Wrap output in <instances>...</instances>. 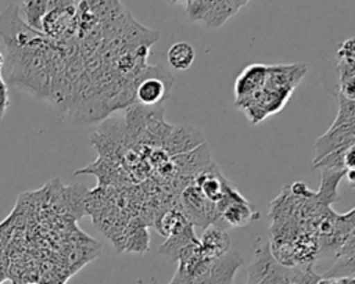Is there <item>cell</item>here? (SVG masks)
I'll list each match as a JSON object with an SVG mask.
<instances>
[{"mask_svg":"<svg viewBox=\"0 0 355 284\" xmlns=\"http://www.w3.org/2000/svg\"><path fill=\"white\" fill-rule=\"evenodd\" d=\"M312 265L304 266H284L279 263L272 252L269 242L257 244L254 259L248 266L250 284H291L302 280Z\"/></svg>","mask_w":355,"mask_h":284,"instance_id":"1","label":"cell"},{"mask_svg":"<svg viewBox=\"0 0 355 284\" xmlns=\"http://www.w3.org/2000/svg\"><path fill=\"white\" fill-rule=\"evenodd\" d=\"M218 219L215 226L225 229L226 226L243 227L259 218L251 202H248L230 183L226 187L222 198L215 202Z\"/></svg>","mask_w":355,"mask_h":284,"instance_id":"2","label":"cell"},{"mask_svg":"<svg viewBox=\"0 0 355 284\" xmlns=\"http://www.w3.org/2000/svg\"><path fill=\"white\" fill-rule=\"evenodd\" d=\"M135 101L143 107L159 105L168 98L173 76L159 65L146 66L137 78H135Z\"/></svg>","mask_w":355,"mask_h":284,"instance_id":"3","label":"cell"},{"mask_svg":"<svg viewBox=\"0 0 355 284\" xmlns=\"http://www.w3.org/2000/svg\"><path fill=\"white\" fill-rule=\"evenodd\" d=\"M44 35L29 28L18 14V3H10L0 12V42L6 51L24 48L37 42Z\"/></svg>","mask_w":355,"mask_h":284,"instance_id":"4","label":"cell"},{"mask_svg":"<svg viewBox=\"0 0 355 284\" xmlns=\"http://www.w3.org/2000/svg\"><path fill=\"white\" fill-rule=\"evenodd\" d=\"M76 1H49V11L42 21V33L51 40L67 39L78 28Z\"/></svg>","mask_w":355,"mask_h":284,"instance_id":"5","label":"cell"},{"mask_svg":"<svg viewBox=\"0 0 355 284\" xmlns=\"http://www.w3.org/2000/svg\"><path fill=\"white\" fill-rule=\"evenodd\" d=\"M179 206L193 227L205 229L209 224H215L218 219L215 204L205 198L193 181L182 190Z\"/></svg>","mask_w":355,"mask_h":284,"instance_id":"6","label":"cell"},{"mask_svg":"<svg viewBox=\"0 0 355 284\" xmlns=\"http://www.w3.org/2000/svg\"><path fill=\"white\" fill-rule=\"evenodd\" d=\"M204 143L205 140L202 137V133L194 126L172 125L168 136L165 137L161 145V150L168 157H175V155L189 152Z\"/></svg>","mask_w":355,"mask_h":284,"instance_id":"7","label":"cell"},{"mask_svg":"<svg viewBox=\"0 0 355 284\" xmlns=\"http://www.w3.org/2000/svg\"><path fill=\"white\" fill-rule=\"evenodd\" d=\"M306 73V66L304 64H290V65H269L266 66V80L265 90L270 91H291L301 82Z\"/></svg>","mask_w":355,"mask_h":284,"instance_id":"8","label":"cell"},{"mask_svg":"<svg viewBox=\"0 0 355 284\" xmlns=\"http://www.w3.org/2000/svg\"><path fill=\"white\" fill-rule=\"evenodd\" d=\"M355 125H341L337 127H329V130L322 134L315 141V158L312 161L318 162L327 154L337 151L344 147L355 144Z\"/></svg>","mask_w":355,"mask_h":284,"instance_id":"9","label":"cell"},{"mask_svg":"<svg viewBox=\"0 0 355 284\" xmlns=\"http://www.w3.org/2000/svg\"><path fill=\"white\" fill-rule=\"evenodd\" d=\"M169 162L175 175L194 179V176L200 170L207 168L212 162V159H211L209 148L207 143H204L189 152L169 157Z\"/></svg>","mask_w":355,"mask_h":284,"instance_id":"10","label":"cell"},{"mask_svg":"<svg viewBox=\"0 0 355 284\" xmlns=\"http://www.w3.org/2000/svg\"><path fill=\"white\" fill-rule=\"evenodd\" d=\"M337 73H338V96L354 100V39L345 40L337 53Z\"/></svg>","mask_w":355,"mask_h":284,"instance_id":"11","label":"cell"},{"mask_svg":"<svg viewBox=\"0 0 355 284\" xmlns=\"http://www.w3.org/2000/svg\"><path fill=\"white\" fill-rule=\"evenodd\" d=\"M243 263V258L234 249H229L225 255L211 259L205 284H233L234 276Z\"/></svg>","mask_w":355,"mask_h":284,"instance_id":"12","label":"cell"},{"mask_svg":"<svg viewBox=\"0 0 355 284\" xmlns=\"http://www.w3.org/2000/svg\"><path fill=\"white\" fill-rule=\"evenodd\" d=\"M193 183L200 188L205 198L215 204L222 198L230 181L220 173L216 163L211 162L207 168H204L194 176Z\"/></svg>","mask_w":355,"mask_h":284,"instance_id":"13","label":"cell"},{"mask_svg":"<svg viewBox=\"0 0 355 284\" xmlns=\"http://www.w3.org/2000/svg\"><path fill=\"white\" fill-rule=\"evenodd\" d=\"M266 80V65L250 64L237 76L234 83L236 103L252 96L254 93L263 89Z\"/></svg>","mask_w":355,"mask_h":284,"instance_id":"14","label":"cell"},{"mask_svg":"<svg viewBox=\"0 0 355 284\" xmlns=\"http://www.w3.org/2000/svg\"><path fill=\"white\" fill-rule=\"evenodd\" d=\"M201 254L207 259H215L225 255L230 249V237L226 229L209 224L204 229L198 238Z\"/></svg>","mask_w":355,"mask_h":284,"instance_id":"15","label":"cell"},{"mask_svg":"<svg viewBox=\"0 0 355 284\" xmlns=\"http://www.w3.org/2000/svg\"><path fill=\"white\" fill-rule=\"evenodd\" d=\"M354 234L338 248L337 254L334 255L336 260L333 266L323 273L320 277L322 278H347V277H354L355 272V240Z\"/></svg>","mask_w":355,"mask_h":284,"instance_id":"16","label":"cell"},{"mask_svg":"<svg viewBox=\"0 0 355 284\" xmlns=\"http://www.w3.org/2000/svg\"><path fill=\"white\" fill-rule=\"evenodd\" d=\"M197 244L198 237L194 233V227L191 224H187L182 231L168 237L166 241L161 244L159 252L168 256L171 260L178 262L186 251H189L191 247Z\"/></svg>","mask_w":355,"mask_h":284,"instance_id":"17","label":"cell"},{"mask_svg":"<svg viewBox=\"0 0 355 284\" xmlns=\"http://www.w3.org/2000/svg\"><path fill=\"white\" fill-rule=\"evenodd\" d=\"M248 3L250 1L243 0H211L208 11L201 22L209 28H218Z\"/></svg>","mask_w":355,"mask_h":284,"instance_id":"18","label":"cell"},{"mask_svg":"<svg viewBox=\"0 0 355 284\" xmlns=\"http://www.w3.org/2000/svg\"><path fill=\"white\" fill-rule=\"evenodd\" d=\"M154 223H155L157 231L166 238L182 231L187 224H190L184 213L182 212L179 204L166 206L162 213L157 215Z\"/></svg>","mask_w":355,"mask_h":284,"instance_id":"19","label":"cell"},{"mask_svg":"<svg viewBox=\"0 0 355 284\" xmlns=\"http://www.w3.org/2000/svg\"><path fill=\"white\" fill-rule=\"evenodd\" d=\"M354 145L340 148L337 151H333L319 159L318 162H313L312 166L315 169H331V170H352L354 169Z\"/></svg>","mask_w":355,"mask_h":284,"instance_id":"20","label":"cell"},{"mask_svg":"<svg viewBox=\"0 0 355 284\" xmlns=\"http://www.w3.org/2000/svg\"><path fill=\"white\" fill-rule=\"evenodd\" d=\"M345 176L344 170L323 169L320 176L319 193H315V199L324 206H329L337 199V187L340 180Z\"/></svg>","mask_w":355,"mask_h":284,"instance_id":"21","label":"cell"},{"mask_svg":"<svg viewBox=\"0 0 355 284\" xmlns=\"http://www.w3.org/2000/svg\"><path fill=\"white\" fill-rule=\"evenodd\" d=\"M49 11V1L31 0L18 3V14L21 19L33 30L42 32V21Z\"/></svg>","mask_w":355,"mask_h":284,"instance_id":"22","label":"cell"},{"mask_svg":"<svg viewBox=\"0 0 355 284\" xmlns=\"http://www.w3.org/2000/svg\"><path fill=\"white\" fill-rule=\"evenodd\" d=\"M194 57H196V53L193 46L186 42L173 43L166 53L169 65L178 71H186L189 66H191Z\"/></svg>","mask_w":355,"mask_h":284,"instance_id":"23","label":"cell"},{"mask_svg":"<svg viewBox=\"0 0 355 284\" xmlns=\"http://www.w3.org/2000/svg\"><path fill=\"white\" fill-rule=\"evenodd\" d=\"M125 247L126 251L135 252H143L148 249V233L144 224L135 226L133 231H130V234H126Z\"/></svg>","mask_w":355,"mask_h":284,"instance_id":"24","label":"cell"},{"mask_svg":"<svg viewBox=\"0 0 355 284\" xmlns=\"http://www.w3.org/2000/svg\"><path fill=\"white\" fill-rule=\"evenodd\" d=\"M338 103H340L338 114L330 127H337L341 125H355V103H354V100H348V98L338 96Z\"/></svg>","mask_w":355,"mask_h":284,"instance_id":"25","label":"cell"},{"mask_svg":"<svg viewBox=\"0 0 355 284\" xmlns=\"http://www.w3.org/2000/svg\"><path fill=\"white\" fill-rule=\"evenodd\" d=\"M211 0H189V1H179L184 6L187 18L190 21H202L204 15L208 11Z\"/></svg>","mask_w":355,"mask_h":284,"instance_id":"26","label":"cell"},{"mask_svg":"<svg viewBox=\"0 0 355 284\" xmlns=\"http://www.w3.org/2000/svg\"><path fill=\"white\" fill-rule=\"evenodd\" d=\"M8 103H10V97H8L7 83L4 80L3 72L0 71V119L4 116V114L8 108Z\"/></svg>","mask_w":355,"mask_h":284,"instance_id":"27","label":"cell"},{"mask_svg":"<svg viewBox=\"0 0 355 284\" xmlns=\"http://www.w3.org/2000/svg\"><path fill=\"white\" fill-rule=\"evenodd\" d=\"M290 190H291V193H293L295 197H298V198H313V197H315V193H312V191L306 187V184L302 183V181H295V183H293V184L290 186Z\"/></svg>","mask_w":355,"mask_h":284,"instance_id":"28","label":"cell"},{"mask_svg":"<svg viewBox=\"0 0 355 284\" xmlns=\"http://www.w3.org/2000/svg\"><path fill=\"white\" fill-rule=\"evenodd\" d=\"M318 284H355L354 277L347 278H322L318 281Z\"/></svg>","mask_w":355,"mask_h":284,"instance_id":"29","label":"cell"},{"mask_svg":"<svg viewBox=\"0 0 355 284\" xmlns=\"http://www.w3.org/2000/svg\"><path fill=\"white\" fill-rule=\"evenodd\" d=\"M345 177L348 179L349 184H351V186H354V183H355V169H352V170H347V172H345Z\"/></svg>","mask_w":355,"mask_h":284,"instance_id":"30","label":"cell"},{"mask_svg":"<svg viewBox=\"0 0 355 284\" xmlns=\"http://www.w3.org/2000/svg\"><path fill=\"white\" fill-rule=\"evenodd\" d=\"M3 64H4V55H3V53L0 51V71H3Z\"/></svg>","mask_w":355,"mask_h":284,"instance_id":"31","label":"cell"},{"mask_svg":"<svg viewBox=\"0 0 355 284\" xmlns=\"http://www.w3.org/2000/svg\"><path fill=\"white\" fill-rule=\"evenodd\" d=\"M247 284H250V283H247Z\"/></svg>","mask_w":355,"mask_h":284,"instance_id":"32","label":"cell"}]
</instances>
